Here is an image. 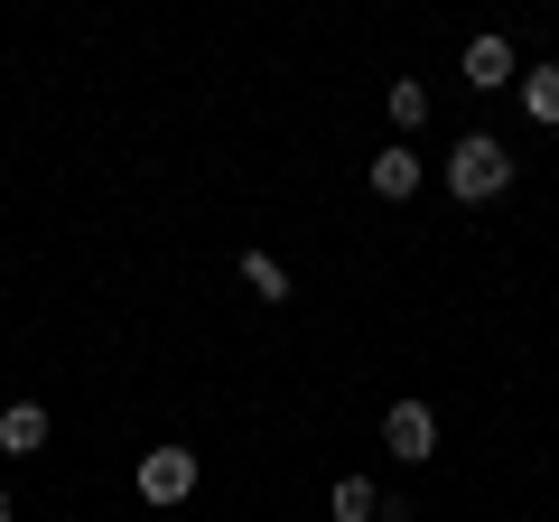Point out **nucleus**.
I'll list each match as a JSON object with an SVG mask.
<instances>
[{"label": "nucleus", "instance_id": "obj_1", "mask_svg": "<svg viewBox=\"0 0 559 522\" xmlns=\"http://www.w3.org/2000/svg\"><path fill=\"white\" fill-rule=\"evenodd\" d=\"M503 187H513V150H503L495 131H466V141L448 150V197L457 205H495Z\"/></svg>", "mask_w": 559, "mask_h": 522}, {"label": "nucleus", "instance_id": "obj_2", "mask_svg": "<svg viewBox=\"0 0 559 522\" xmlns=\"http://www.w3.org/2000/svg\"><path fill=\"white\" fill-rule=\"evenodd\" d=\"M197 495V448H150L140 458V503H187Z\"/></svg>", "mask_w": 559, "mask_h": 522}, {"label": "nucleus", "instance_id": "obj_3", "mask_svg": "<svg viewBox=\"0 0 559 522\" xmlns=\"http://www.w3.org/2000/svg\"><path fill=\"white\" fill-rule=\"evenodd\" d=\"M382 448H392L401 466H429V448H439V411H429V402H392V420H382Z\"/></svg>", "mask_w": 559, "mask_h": 522}, {"label": "nucleus", "instance_id": "obj_4", "mask_svg": "<svg viewBox=\"0 0 559 522\" xmlns=\"http://www.w3.org/2000/svg\"><path fill=\"white\" fill-rule=\"evenodd\" d=\"M466 84H476V94H503V84H522L513 38H476V47H466Z\"/></svg>", "mask_w": 559, "mask_h": 522}, {"label": "nucleus", "instance_id": "obj_5", "mask_svg": "<svg viewBox=\"0 0 559 522\" xmlns=\"http://www.w3.org/2000/svg\"><path fill=\"white\" fill-rule=\"evenodd\" d=\"M0 448H10V458H38V448H47V411L38 402H10V411H0Z\"/></svg>", "mask_w": 559, "mask_h": 522}, {"label": "nucleus", "instance_id": "obj_6", "mask_svg": "<svg viewBox=\"0 0 559 522\" xmlns=\"http://www.w3.org/2000/svg\"><path fill=\"white\" fill-rule=\"evenodd\" d=\"M373 197H419V150H382L373 159Z\"/></svg>", "mask_w": 559, "mask_h": 522}, {"label": "nucleus", "instance_id": "obj_7", "mask_svg": "<svg viewBox=\"0 0 559 522\" xmlns=\"http://www.w3.org/2000/svg\"><path fill=\"white\" fill-rule=\"evenodd\" d=\"M522 112H532L540 131H559V66H532V75H522Z\"/></svg>", "mask_w": 559, "mask_h": 522}, {"label": "nucleus", "instance_id": "obj_8", "mask_svg": "<svg viewBox=\"0 0 559 522\" xmlns=\"http://www.w3.org/2000/svg\"><path fill=\"white\" fill-rule=\"evenodd\" d=\"M326 513H336V522H382V495H373L364 476H336V495H326Z\"/></svg>", "mask_w": 559, "mask_h": 522}, {"label": "nucleus", "instance_id": "obj_9", "mask_svg": "<svg viewBox=\"0 0 559 522\" xmlns=\"http://www.w3.org/2000/svg\"><path fill=\"white\" fill-rule=\"evenodd\" d=\"M242 281H252V299H289V271L271 252H242Z\"/></svg>", "mask_w": 559, "mask_h": 522}, {"label": "nucleus", "instance_id": "obj_10", "mask_svg": "<svg viewBox=\"0 0 559 522\" xmlns=\"http://www.w3.org/2000/svg\"><path fill=\"white\" fill-rule=\"evenodd\" d=\"M392 121H401V131H419V121H429V84H419V75L392 84Z\"/></svg>", "mask_w": 559, "mask_h": 522}, {"label": "nucleus", "instance_id": "obj_11", "mask_svg": "<svg viewBox=\"0 0 559 522\" xmlns=\"http://www.w3.org/2000/svg\"><path fill=\"white\" fill-rule=\"evenodd\" d=\"M0 522H10V495H0Z\"/></svg>", "mask_w": 559, "mask_h": 522}]
</instances>
